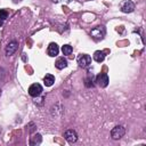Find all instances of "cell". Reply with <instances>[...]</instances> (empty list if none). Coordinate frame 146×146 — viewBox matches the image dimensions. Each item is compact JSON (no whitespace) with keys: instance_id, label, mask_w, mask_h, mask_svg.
<instances>
[{"instance_id":"1","label":"cell","mask_w":146,"mask_h":146,"mask_svg":"<svg viewBox=\"0 0 146 146\" xmlns=\"http://www.w3.org/2000/svg\"><path fill=\"white\" fill-rule=\"evenodd\" d=\"M124 133H125V128L123 125H116L111 130V137L115 140L122 138L124 136Z\"/></svg>"},{"instance_id":"2","label":"cell","mask_w":146,"mask_h":146,"mask_svg":"<svg viewBox=\"0 0 146 146\" xmlns=\"http://www.w3.org/2000/svg\"><path fill=\"white\" fill-rule=\"evenodd\" d=\"M120 9L122 13H125V14L132 13L135 10V3L131 0H123L120 3Z\"/></svg>"},{"instance_id":"3","label":"cell","mask_w":146,"mask_h":146,"mask_svg":"<svg viewBox=\"0 0 146 146\" xmlns=\"http://www.w3.org/2000/svg\"><path fill=\"white\" fill-rule=\"evenodd\" d=\"M105 33H106V30H105V27H104V26H102V25L94 27V29L91 30V32H90L91 36H92L94 39H96V40L103 39V38H104V35H105Z\"/></svg>"},{"instance_id":"4","label":"cell","mask_w":146,"mask_h":146,"mask_svg":"<svg viewBox=\"0 0 146 146\" xmlns=\"http://www.w3.org/2000/svg\"><path fill=\"white\" fill-rule=\"evenodd\" d=\"M78 64H79L80 67L87 68L91 64V57L89 55H87V54H82V55H80L78 57Z\"/></svg>"},{"instance_id":"5","label":"cell","mask_w":146,"mask_h":146,"mask_svg":"<svg viewBox=\"0 0 146 146\" xmlns=\"http://www.w3.org/2000/svg\"><path fill=\"white\" fill-rule=\"evenodd\" d=\"M41 94H42V87H41V84L33 83V84L30 86V88H29V95L31 97H34V98L35 97H39Z\"/></svg>"},{"instance_id":"6","label":"cell","mask_w":146,"mask_h":146,"mask_svg":"<svg viewBox=\"0 0 146 146\" xmlns=\"http://www.w3.org/2000/svg\"><path fill=\"white\" fill-rule=\"evenodd\" d=\"M96 82L97 84L100 87V88H106L108 82H110V79H108V75L106 73H100L96 76Z\"/></svg>"},{"instance_id":"7","label":"cell","mask_w":146,"mask_h":146,"mask_svg":"<svg viewBox=\"0 0 146 146\" xmlns=\"http://www.w3.org/2000/svg\"><path fill=\"white\" fill-rule=\"evenodd\" d=\"M64 138H65V140L68 141L70 144H73V143H75V141L78 140V133H76L75 130L68 129V130H66V131L64 132Z\"/></svg>"},{"instance_id":"8","label":"cell","mask_w":146,"mask_h":146,"mask_svg":"<svg viewBox=\"0 0 146 146\" xmlns=\"http://www.w3.org/2000/svg\"><path fill=\"white\" fill-rule=\"evenodd\" d=\"M18 49V42L17 41H10L8 42V44L6 46V49H5V52L7 56H11L13 54L16 52V50Z\"/></svg>"},{"instance_id":"9","label":"cell","mask_w":146,"mask_h":146,"mask_svg":"<svg viewBox=\"0 0 146 146\" xmlns=\"http://www.w3.org/2000/svg\"><path fill=\"white\" fill-rule=\"evenodd\" d=\"M47 52H48V55H49L50 57H55V56H57V55H58V52H59V48H58L57 43L51 42V43L48 46Z\"/></svg>"},{"instance_id":"10","label":"cell","mask_w":146,"mask_h":146,"mask_svg":"<svg viewBox=\"0 0 146 146\" xmlns=\"http://www.w3.org/2000/svg\"><path fill=\"white\" fill-rule=\"evenodd\" d=\"M55 66H56V68H58V70L65 68V67L67 66V59H66L65 57H59V58H57L56 62H55Z\"/></svg>"},{"instance_id":"11","label":"cell","mask_w":146,"mask_h":146,"mask_svg":"<svg viewBox=\"0 0 146 146\" xmlns=\"http://www.w3.org/2000/svg\"><path fill=\"white\" fill-rule=\"evenodd\" d=\"M55 82V76L52 74H46L43 78V83L46 87H51Z\"/></svg>"},{"instance_id":"12","label":"cell","mask_w":146,"mask_h":146,"mask_svg":"<svg viewBox=\"0 0 146 146\" xmlns=\"http://www.w3.org/2000/svg\"><path fill=\"white\" fill-rule=\"evenodd\" d=\"M41 141H42L41 135H40V133H35V135H33V136L31 137V139H30V145L35 146V145L41 144Z\"/></svg>"},{"instance_id":"13","label":"cell","mask_w":146,"mask_h":146,"mask_svg":"<svg viewBox=\"0 0 146 146\" xmlns=\"http://www.w3.org/2000/svg\"><path fill=\"white\" fill-rule=\"evenodd\" d=\"M94 59H95V62H97V63H102L104 59H105V54H104V51H102V50H97V51H95L94 52Z\"/></svg>"},{"instance_id":"14","label":"cell","mask_w":146,"mask_h":146,"mask_svg":"<svg viewBox=\"0 0 146 146\" xmlns=\"http://www.w3.org/2000/svg\"><path fill=\"white\" fill-rule=\"evenodd\" d=\"M57 112H59V114L62 115V114L64 113V107L60 106V108H57V104H56L55 106H52V107H51V114H52L54 116H58Z\"/></svg>"},{"instance_id":"15","label":"cell","mask_w":146,"mask_h":146,"mask_svg":"<svg viewBox=\"0 0 146 146\" xmlns=\"http://www.w3.org/2000/svg\"><path fill=\"white\" fill-rule=\"evenodd\" d=\"M62 51H63V55H71L72 54V51H73V48H72V46H70V44H64L63 47H62Z\"/></svg>"},{"instance_id":"16","label":"cell","mask_w":146,"mask_h":146,"mask_svg":"<svg viewBox=\"0 0 146 146\" xmlns=\"http://www.w3.org/2000/svg\"><path fill=\"white\" fill-rule=\"evenodd\" d=\"M84 86H86L87 88H92V87L95 86V83H94V81H92L91 78H86V79H84Z\"/></svg>"},{"instance_id":"17","label":"cell","mask_w":146,"mask_h":146,"mask_svg":"<svg viewBox=\"0 0 146 146\" xmlns=\"http://www.w3.org/2000/svg\"><path fill=\"white\" fill-rule=\"evenodd\" d=\"M7 17H8V11L6 9H0V19L5 21Z\"/></svg>"},{"instance_id":"18","label":"cell","mask_w":146,"mask_h":146,"mask_svg":"<svg viewBox=\"0 0 146 146\" xmlns=\"http://www.w3.org/2000/svg\"><path fill=\"white\" fill-rule=\"evenodd\" d=\"M52 1H54V2H60V1H63V2H64V1H65V2H68V1H71V0H52Z\"/></svg>"},{"instance_id":"19","label":"cell","mask_w":146,"mask_h":146,"mask_svg":"<svg viewBox=\"0 0 146 146\" xmlns=\"http://www.w3.org/2000/svg\"><path fill=\"white\" fill-rule=\"evenodd\" d=\"M2 23H3V21H1V19H0V25H2Z\"/></svg>"},{"instance_id":"20","label":"cell","mask_w":146,"mask_h":146,"mask_svg":"<svg viewBox=\"0 0 146 146\" xmlns=\"http://www.w3.org/2000/svg\"><path fill=\"white\" fill-rule=\"evenodd\" d=\"M0 94H1V90H0Z\"/></svg>"}]
</instances>
